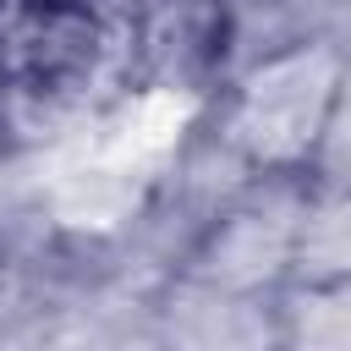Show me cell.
<instances>
[{"instance_id": "cell-1", "label": "cell", "mask_w": 351, "mask_h": 351, "mask_svg": "<svg viewBox=\"0 0 351 351\" xmlns=\"http://www.w3.org/2000/svg\"><path fill=\"white\" fill-rule=\"evenodd\" d=\"M351 93V55L302 33L247 60L219 93V143L247 181H307L340 126Z\"/></svg>"}, {"instance_id": "cell-2", "label": "cell", "mask_w": 351, "mask_h": 351, "mask_svg": "<svg viewBox=\"0 0 351 351\" xmlns=\"http://www.w3.org/2000/svg\"><path fill=\"white\" fill-rule=\"evenodd\" d=\"M126 66L104 0H0V93L16 104H71Z\"/></svg>"}, {"instance_id": "cell-3", "label": "cell", "mask_w": 351, "mask_h": 351, "mask_svg": "<svg viewBox=\"0 0 351 351\" xmlns=\"http://www.w3.org/2000/svg\"><path fill=\"white\" fill-rule=\"evenodd\" d=\"M285 296H351V181H329L318 170L302 186Z\"/></svg>"}]
</instances>
